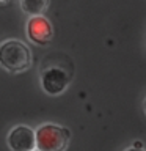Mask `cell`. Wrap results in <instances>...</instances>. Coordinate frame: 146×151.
I'll list each match as a JSON object with an SVG mask.
<instances>
[{
	"label": "cell",
	"instance_id": "7",
	"mask_svg": "<svg viewBox=\"0 0 146 151\" xmlns=\"http://www.w3.org/2000/svg\"><path fill=\"white\" fill-rule=\"evenodd\" d=\"M124 151H145L143 148H135V146H130V148H126Z\"/></svg>",
	"mask_w": 146,
	"mask_h": 151
},
{
	"label": "cell",
	"instance_id": "8",
	"mask_svg": "<svg viewBox=\"0 0 146 151\" xmlns=\"http://www.w3.org/2000/svg\"><path fill=\"white\" fill-rule=\"evenodd\" d=\"M143 110H145V113H146V98H145V101H143Z\"/></svg>",
	"mask_w": 146,
	"mask_h": 151
},
{
	"label": "cell",
	"instance_id": "2",
	"mask_svg": "<svg viewBox=\"0 0 146 151\" xmlns=\"http://www.w3.org/2000/svg\"><path fill=\"white\" fill-rule=\"evenodd\" d=\"M38 151H66L71 142V131L57 123H44L35 129Z\"/></svg>",
	"mask_w": 146,
	"mask_h": 151
},
{
	"label": "cell",
	"instance_id": "6",
	"mask_svg": "<svg viewBox=\"0 0 146 151\" xmlns=\"http://www.w3.org/2000/svg\"><path fill=\"white\" fill-rule=\"evenodd\" d=\"M21 9L30 16H42L49 9L50 0H19Z\"/></svg>",
	"mask_w": 146,
	"mask_h": 151
},
{
	"label": "cell",
	"instance_id": "1",
	"mask_svg": "<svg viewBox=\"0 0 146 151\" xmlns=\"http://www.w3.org/2000/svg\"><path fill=\"white\" fill-rule=\"evenodd\" d=\"M33 55L25 42L8 38L0 42V66L13 74L25 73L31 68Z\"/></svg>",
	"mask_w": 146,
	"mask_h": 151
},
{
	"label": "cell",
	"instance_id": "10",
	"mask_svg": "<svg viewBox=\"0 0 146 151\" xmlns=\"http://www.w3.org/2000/svg\"><path fill=\"white\" fill-rule=\"evenodd\" d=\"M33 151H38V150H33Z\"/></svg>",
	"mask_w": 146,
	"mask_h": 151
},
{
	"label": "cell",
	"instance_id": "9",
	"mask_svg": "<svg viewBox=\"0 0 146 151\" xmlns=\"http://www.w3.org/2000/svg\"><path fill=\"white\" fill-rule=\"evenodd\" d=\"M6 2H8V0H0V5H5Z\"/></svg>",
	"mask_w": 146,
	"mask_h": 151
},
{
	"label": "cell",
	"instance_id": "5",
	"mask_svg": "<svg viewBox=\"0 0 146 151\" xmlns=\"http://www.w3.org/2000/svg\"><path fill=\"white\" fill-rule=\"evenodd\" d=\"M6 145L11 151H33L36 150L35 129L27 124H17L9 129Z\"/></svg>",
	"mask_w": 146,
	"mask_h": 151
},
{
	"label": "cell",
	"instance_id": "3",
	"mask_svg": "<svg viewBox=\"0 0 146 151\" xmlns=\"http://www.w3.org/2000/svg\"><path fill=\"white\" fill-rule=\"evenodd\" d=\"M71 82H72V76L68 69L61 68V66H49V68L42 69L39 74V83L42 91L50 96L63 94L69 88Z\"/></svg>",
	"mask_w": 146,
	"mask_h": 151
},
{
	"label": "cell",
	"instance_id": "4",
	"mask_svg": "<svg viewBox=\"0 0 146 151\" xmlns=\"http://www.w3.org/2000/svg\"><path fill=\"white\" fill-rule=\"evenodd\" d=\"M25 33L33 44L47 46L50 44L52 38H54V27L44 14L42 16H30L25 24Z\"/></svg>",
	"mask_w": 146,
	"mask_h": 151
}]
</instances>
